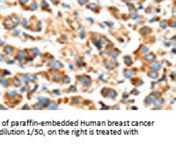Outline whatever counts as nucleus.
Listing matches in <instances>:
<instances>
[{"label": "nucleus", "instance_id": "6", "mask_svg": "<svg viewBox=\"0 0 176 154\" xmlns=\"http://www.w3.org/2000/svg\"><path fill=\"white\" fill-rule=\"evenodd\" d=\"M123 77H125L126 79H131L132 77H135V71H133V70H130L129 68H125V69H123Z\"/></svg>", "mask_w": 176, "mask_h": 154}, {"label": "nucleus", "instance_id": "8", "mask_svg": "<svg viewBox=\"0 0 176 154\" xmlns=\"http://www.w3.org/2000/svg\"><path fill=\"white\" fill-rule=\"evenodd\" d=\"M121 53H122V51L119 50L118 49H111L107 53V55L110 57V58H112V59H116V58L121 55Z\"/></svg>", "mask_w": 176, "mask_h": 154}, {"label": "nucleus", "instance_id": "43", "mask_svg": "<svg viewBox=\"0 0 176 154\" xmlns=\"http://www.w3.org/2000/svg\"><path fill=\"white\" fill-rule=\"evenodd\" d=\"M166 26H167V22H166V20H162L160 22V26L162 28H166Z\"/></svg>", "mask_w": 176, "mask_h": 154}, {"label": "nucleus", "instance_id": "24", "mask_svg": "<svg viewBox=\"0 0 176 154\" xmlns=\"http://www.w3.org/2000/svg\"><path fill=\"white\" fill-rule=\"evenodd\" d=\"M31 108H32V109H34V110H43L44 109L43 106L41 105L39 101L33 103V105H31Z\"/></svg>", "mask_w": 176, "mask_h": 154}, {"label": "nucleus", "instance_id": "37", "mask_svg": "<svg viewBox=\"0 0 176 154\" xmlns=\"http://www.w3.org/2000/svg\"><path fill=\"white\" fill-rule=\"evenodd\" d=\"M51 93H52V94H53V95H56V96H60V95L62 94V92H61V90H59V89H54V90H52Z\"/></svg>", "mask_w": 176, "mask_h": 154}, {"label": "nucleus", "instance_id": "38", "mask_svg": "<svg viewBox=\"0 0 176 154\" xmlns=\"http://www.w3.org/2000/svg\"><path fill=\"white\" fill-rule=\"evenodd\" d=\"M100 41L101 44H107L108 43L107 41H108V40H107V38L106 37V36H101L100 38Z\"/></svg>", "mask_w": 176, "mask_h": 154}, {"label": "nucleus", "instance_id": "36", "mask_svg": "<svg viewBox=\"0 0 176 154\" xmlns=\"http://www.w3.org/2000/svg\"><path fill=\"white\" fill-rule=\"evenodd\" d=\"M139 93H140V92L138 91V89L137 87H134L130 92V95H135V96H137V95H139Z\"/></svg>", "mask_w": 176, "mask_h": 154}, {"label": "nucleus", "instance_id": "16", "mask_svg": "<svg viewBox=\"0 0 176 154\" xmlns=\"http://www.w3.org/2000/svg\"><path fill=\"white\" fill-rule=\"evenodd\" d=\"M45 109H47V110H57V109H59V106L56 103V101H55L53 100H50V101L47 105Z\"/></svg>", "mask_w": 176, "mask_h": 154}, {"label": "nucleus", "instance_id": "52", "mask_svg": "<svg viewBox=\"0 0 176 154\" xmlns=\"http://www.w3.org/2000/svg\"><path fill=\"white\" fill-rule=\"evenodd\" d=\"M171 41H172V43H173V44H175V37H174V38H172Z\"/></svg>", "mask_w": 176, "mask_h": 154}, {"label": "nucleus", "instance_id": "27", "mask_svg": "<svg viewBox=\"0 0 176 154\" xmlns=\"http://www.w3.org/2000/svg\"><path fill=\"white\" fill-rule=\"evenodd\" d=\"M70 83H71V77H69V75L64 74L61 84H63V85H69Z\"/></svg>", "mask_w": 176, "mask_h": 154}, {"label": "nucleus", "instance_id": "17", "mask_svg": "<svg viewBox=\"0 0 176 154\" xmlns=\"http://www.w3.org/2000/svg\"><path fill=\"white\" fill-rule=\"evenodd\" d=\"M17 77L20 79V81L22 83H24L25 85H29V84H30V80L28 79V77H27V76H26V73H18V74L16 75Z\"/></svg>", "mask_w": 176, "mask_h": 154}, {"label": "nucleus", "instance_id": "12", "mask_svg": "<svg viewBox=\"0 0 176 154\" xmlns=\"http://www.w3.org/2000/svg\"><path fill=\"white\" fill-rule=\"evenodd\" d=\"M37 101H39V102L41 103V105L43 106L44 109H45L47 105H48L49 102L50 101V99L48 97H45V96H42V95H40V96L37 97Z\"/></svg>", "mask_w": 176, "mask_h": 154}, {"label": "nucleus", "instance_id": "21", "mask_svg": "<svg viewBox=\"0 0 176 154\" xmlns=\"http://www.w3.org/2000/svg\"><path fill=\"white\" fill-rule=\"evenodd\" d=\"M0 85H2L3 87L5 88H9L11 86V82L9 78H6V77H1L0 78Z\"/></svg>", "mask_w": 176, "mask_h": 154}, {"label": "nucleus", "instance_id": "49", "mask_svg": "<svg viewBox=\"0 0 176 154\" xmlns=\"http://www.w3.org/2000/svg\"><path fill=\"white\" fill-rule=\"evenodd\" d=\"M166 77L165 74L162 76V78H158V81H160V82H163V81H166Z\"/></svg>", "mask_w": 176, "mask_h": 154}, {"label": "nucleus", "instance_id": "31", "mask_svg": "<svg viewBox=\"0 0 176 154\" xmlns=\"http://www.w3.org/2000/svg\"><path fill=\"white\" fill-rule=\"evenodd\" d=\"M77 92V87H76V85H71L69 87L65 90V92Z\"/></svg>", "mask_w": 176, "mask_h": 154}, {"label": "nucleus", "instance_id": "35", "mask_svg": "<svg viewBox=\"0 0 176 154\" xmlns=\"http://www.w3.org/2000/svg\"><path fill=\"white\" fill-rule=\"evenodd\" d=\"M148 28L149 27H147V26H143V27H142V28L139 30V32H140V33L142 35H145V34L148 33Z\"/></svg>", "mask_w": 176, "mask_h": 154}, {"label": "nucleus", "instance_id": "58", "mask_svg": "<svg viewBox=\"0 0 176 154\" xmlns=\"http://www.w3.org/2000/svg\"><path fill=\"white\" fill-rule=\"evenodd\" d=\"M123 1H124V2H130V0H123Z\"/></svg>", "mask_w": 176, "mask_h": 154}, {"label": "nucleus", "instance_id": "26", "mask_svg": "<svg viewBox=\"0 0 176 154\" xmlns=\"http://www.w3.org/2000/svg\"><path fill=\"white\" fill-rule=\"evenodd\" d=\"M29 52H30L31 56L34 58V57H38L39 55H40V50H39L37 48H33V49H29Z\"/></svg>", "mask_w": 176, "mask_h": 154}, {"label": "nucleus", "instance_id": "32", "mask_svg": "<svg viewBox=\"0 0 176 154\" xmlns=\"http://www.w3.org/2000/svg\"><path fill=\"white\" fill-rule=\"evenodd\" d=\"M92 43H93V45H94L96 48H97L98 49H100L102 47V44L100 43V40H93L92 41Z\"/></svg>", "mask_w": 176, "mask_h": 154}, {"label": "nucleus", "instance_id": "13", "mask_svg": "<svg viewBox=\"0 0 176 154\" xmlns=\"http://www.w3.org/2000/svg\"><path fill=\"white\" fill-rule=\"evenodd\" d=\"M63 76H64V74L61 71L56 72V74H54L53 77H52V82L56 83V84H61L62 79H63Z\"/></svg>", "mask_w": 176, "mask_h": 154}, {"label": "nucleus", "instance_id": "20", "mask_svg": "<svg viewBox=\"0 0 176 154\" xmlns=\"http://www.w3.org/2000/svg\"><path fill=\"white\" fill-rule=\"evenodd\" d=\"M14 50H15V49H14L13 46H11V45H6V46H5L4 49H3V51H4L5 55H6V56H11V55H13Z\"/></svg>", "mask_w": 176, "mask_h": 154}, {"label": "nucleus", "instance_id": "51", "mask_svg": "<svg viewBox=\"0 0 176 154\" xmlns=\"http://www.w3.org/2000/svg\"><path fill=\"white\" fill-rule=\"evenodd\" d=\"M156 85V82H154V81H152L151 82V89H153L154 88V86Z\"/></svg>", "mask_w": 176, "mask_h": 154}, {"label": "nucleus", "instance_id": "28", "mask_svg": "<svg viewBox=\"0 0 176 154\" xmlns=\"http://www.w3.org/2000/svg\"><path fill=\"white\" fill-rule=\"evenodd\" d=\"M130 93H128V92H123V94H122V100H121V102L122 103H127L129 99H130Z\"/></svg>", "mask_w": 176, "mask_h": 154}, {"label": "nucleus", "instance_id": "5", "mask_svg": "<svg viewBox=\"0 0 176 154\" xmlns=\"http://www.w3.org/2000/svg\"><path fill=\"white\" fill-rule=\"evenodd\" d=\"M155 59H156V55L153 52H148V53H146V54H144L143 58H142V60L145 64H149V63H151V62H152L153 60Z\"/></svg>", "mask_w": 176, "mask_h": 154}, {"label": "nucleus", "instance_id": "4", "mask_svg": "<svg viewBox=\"0 0 176 154\" xmlns=\"http://www.w3.org/2000/svg\"><path fill=\"white\" fill-rule=\"evenodd\" d=\"M118 65H119V64H118L117 62L115 61V59L107 60V61L105 62V64H104L105 68H106L107 71H113V70L115 69V68H116Z\"/></svg>", "mask_w": 176, "mask_h": 154}, {"label": "nucleus", "instance_id": "11", "mask_svg": "<svg viewBox=\"0 0 176 154\" xmlns=\"http://www.w3.org/2000/svg\"><path fill=\"white\" fill-rule=\"evenodd\" d=\"M9 80H10V82H11V85H13V86H15L16 88H20L21 85H22V82H21L20 79L17 76H15V77H10Z\"/></svg>", "mask_w": 176, "mask_h": 154}, {"label": "nucleus", "instance_id": "7", "mask_svg": "<svg viewBox=\"0 0 176 154\" xmlns=\"http://www.w3.org/2000/svg\"><path fill=\"white\" fill-rule=\"evenodd\" d=\"M146 75L149 78H151L152 80H158L159 78V71H153V70H149L146 72Z\"/></svg>", "mask_w": 176, "mask_h": 154}, {"label": "nucleus", "instance_id": "48", "mask_svg": "<svg viewBox=\"0 0 176 154\" xmlns=\"http://www.w3.org/2000/svg\"><path fill=\"white\" fill-rule=\"evenodd\" d=\"M8 108L7 107H5V105H3V104H0V110H7Z\"/></svg>", "mask_w": 176, "mask_h": 154}, {"label": "nucleus", "instance_id": "23", "mask_svg": "<svg viewBox=\"0 0 176 154\" xmlns=\"http://www.w3.org/2000/svg\"><path fill=\"white\" fill-rule=\"evenodd\" d=\"M82 101V98L80 96H73L71 98V103L72 105H78Z\"/></svg>", "mask_w": 176, "mask_h": 154}, {"label": "nucleus", "instance_id": "33", "mask_svg": "<svg viewBox=\"0 0 176 154\" xmlns=\"http://www.w3.org/2000/svg\"><path fill=\"white\" fill-rule=\"evenodd\" d=\"M140 52H141V54H143V55L146 54V53H148L149 52V48L147 46L143 45V46H141V48H140Z\"/></svg>", "mask_w": 176, "mask_h": 154}, {"label": "nucleus", "instance_id": "10", "mask_svg": "<svg viewBox=\"0 0 176 154\" xmlns=\"http://www.w3.org/2000/svg\"><path fill=\"white\" fill-rule=\"evenodd\" d=\"M27 55L28 53L26 50H20V49H19L18 51H17V54L15 55V60L21 62Z\"/></svg>", "mask_w": 176, "mask_h": 154}, {"label": "nucleus", "instance_id": "2", "mask_svg": "<svg viewBox=\"0 0 176 154\" xmlns=\"http://www.w3.org/2000/svg\"><path fill=\"white\" fill-rule=\"evenodd\" d=\"M47 66L49 67V68H55V69H57V70H61L63 68H64V64H62L59 60L54 59V58H52V59L48 62Z\"/></svg>", "mask_w": 176, "mask_h": 154}, {"label": "nucleus", "instance_id": "55", "mask_svg": "<svg viewBox=\"0 0 176 154\" xmlns=\"http://www.w3.org/2000/svg\"><path fill=\"white\" fill-rule=\"evenodd\" d=\"M130 109H135V110H137L138 108L137 107H130Z\"/></svg>", "mask_w": 176, "mask_h": 154}, {"label": "nucleus", "instance_id": "30", "mask_svg": "<svg viewBox=\"0 0 176 154\" xmlns=\"http://www.w3.org/2000/svg\"><path fill=\"white\" fill-rule=\"evenodd\" d=\"M161 93L159 91H157V90H153L151 92V93H150V95H151V97H153V99H156V98L159 97V96H161Z\"/></svg>", "mask_w": 176, "mask_h": 154}, {"label": "nucleus", "instance_id": "41", "mask_svg": "<svg viewBox=\"0 0 176 154\" xmlns=\"http://www.w3.org/2000/svg\"><path fill=\"white\" fill-rule=\"evenodd\" d=\"M175 76H176V73L175 71H171V73L169 74V77H170V79L172 80V81H174L175 80Z\"/></svg>", "mask_w": 176, "mask_h": 154}, {"label": "nucleus", "instance_id": "54", "mask_svg": "<svg viewBox=\"0 0 176 154\" xmlns=\"http://www.w3.org/2000/svg\"><path fill=\"white\" fill-rule=\"evenodd\" d=\"M166 65H167V66H171L172 64H171V63H170V62H168V61H166Z\"/></svg>", "mask_w": 176, "mask_h": 154}, {"label": "nucleus", "instance_id": "44", "mask_svg": "<svg viewBox=\"0 0 176 154\" xmlns=\"http://www.w3.org/2000/svg\"><path fill=\"white\" fill-rule=\"evenodd\" d=\"M87 7L89 8V9H91V10H94L95 8L97 7V5H95V4H90V5H88V6Z\"/></svg>", "mask_w": 176, "mask_h": 154}, {"label": "nucleus", "instance_id": "40", "mask_svg": "<svg viewBox=\"0 0 176 154\" xmlns=\"http://www.w3.org/2000/svg\"><path fill=\"white\" fill-rule=\"evenodd\" d=\"M2 72H3V77H6V76H11V75H12L11 71H9L8 70L3 69Z\"/></svg>", "mask_w": 176, "mask_h": 154}, {"label": "nucleus", "instance_id": "45", "mask_svg": "<svg viewBox=\"0 0 176 154\" xmlns=\"http://www.w3.org/2000/svg\"><path fill=\"white\" fill-rule=\"evenodd\" d=\"M78 4L80 5H85L88 2V0H78Z\"/></svg>", "mask_w": 176, "mask_h": 154}, {"label": "nucleus", "instance_id": "29", "mask_svg": "<svg viewBox=\"0 0 176 154\" xmlns=\"http://www.w3.org/2000/svg\"><path fill=\"white\" fill-rule=\"evenodd\" d=\"M108 90H109V87H107V86H104L100 90V94L103 98H107V92H108Z\"/></svg>", "mask_w": 176, "mask_h": 154}, {"label": "nucleus", "instance_id": "46", "mask_svg": "<svg viewBox=\"0 0 176 154\" xmlns=\"http://www.w3.org/2000/svg\"><path fill=\"white\" fill-rule=\"evenodd\" d=\"M20 109H21V110H26V109L27 110V109H32V108H31V107H29V105H27V104H25V105H24V107L20 108Z\"/></svg>", "mask_w": 176, "mask_h": 154}, {"label": "nucleus", "instance_id": "34", "mask_svg": "<svg viewBox=\"0 0 176 154\" xmlns=\"http://www.w3.org/2000/svg\"><path fill=\"white\" fill-rule=\"evenodd\" d=\"M23 60L25 61L26 64H27V63H31V62L33 61V57H32L31 55H27V56H26Z\"/></svg>", "mask_w": 176, "mask_h": 154}, {"label": "nucleus", "instance_id": "9", "mask_svg": "<svg viewBox=\"0 0 176 154\" xmlns=\"http://www.w3.org/2000/svg\"><path fill=\"white\" fill-rule=\"evenodd\" d=\"M130 80V82H131V84L137 88L140 87V86L143 85V84H144V81H143V79H141L140 77H134Z\"/></svg>", "mask_w": 176, "mask_h": 154}, {"label": "nucleus", "instance_id": "15", "mask_svg": "<svg viewBox=\"0 0 176 154\" xmlns=\"http://www.w3.org/2000/svg\"><path fill=\"white\" fill-rule=\"evenodd\" d=\"M165 103H166V100H165L163 97L159 96V97L154 99V100H153V102H152V105L154 106V107H162Z\"/></svg>", "mask_w": 176, "mask_h": 154}, {"label": "nucleus", "instance_id": "42", "mask_svg": "<svg viewBox=\"0 0 176 154\" xmlns=\"http://www.w3.org/2000/svg\"><path fill=\"white\" fill-rule=\"evenodd\" d=\"M29 7H30V10H32V11L36 10V9H37V4H36L35 2H33L30 5H29Z\"/></svg>", "mask_w": 176, "mask_h": 154}, {"label": "nucleus", "instance_id": "50", "mask_svg": "<svg viewBox=\"0 0 176 154\" xmlns=\"http://www.w3.org/2000/svg\"><path fill=\"white\" fill-rule=\"evenodd\" d=\"M20 2V4H22V5H26V4H27L28 3V0H19Z\"/></svg>", "mask_w": 176, "mask_h": 154}, {"label": "nucleus", "instance_id": "3", "mask_svg": "<svg viewBox=\"0 0 176 154\" xmlns=\"http://www.w3.org/2000/svg\"><path fill=\"white\" fill-rule=\"evenodd\" d=\"M162 65H163V64L160 61H158V60L155 59L153 60L152 62H151V63H149L147 67H148L149 70H153V71H159L162 69Z\"/></svg>", "mask_w": 176, "mask_h": 154}, {"label": "nucleus", "instance_id": "57", "mask_svg": "<svg viewBox=\"0 0 176 154\" xmlns=\"http://www.w3.org/2000/svg\"><path fill=\"white\" fill-rule=\"evenodd\" d=\"M173 53H174V54H175V49H173Z\"/></svg>", "mask_w": 176, "mask_h": 154}, {"label": "nucleus", "instance_id": "1", "mask_svg": "<svg viewBox=\"0 0 176 154\" xmlns=\"http://www.w3.org/2000/svg\"><path fill=\"white\" fill-rule=\"evenodd\" d=\"M76 80L82 85L85 86H90L92 85V77H90L89 75L87 74H80L76 76Z\"/></svg>", "mask_w": 176, "mask_h": 154}, {"label": "nucleus", "instance_id": "14", "mask_svg": "<svg viewBox=\"0 0 176 154\" xmlns=\"http://www.w3.org/2000/svg\"><path fill=\"white\" fill-rule=\"evenodd\" d=\"M117 97H118V92H117V91L115 90V89H113V88H110L109 87V90H108V92H107V99H109V100H115Z\"/></svg>", "mask_w": 176, "mask_h": 154}, {"label": "nucleus", "instance_id": "53", "mask_svg": "<svg viewBox=\"0 0 176 154\" xmlns=\"http://www.w3.org/2000/svg\"><path fill=\"white\" fill-rule=\"evenodd\" d=\"M2 71H3V69H0V78H1V77H3V72H2Z\"/></svg>", "mask_w": 176, "mask_h": 154}, {"label": "nucleus", "instance_id": "56", "mask_svg": "<svg viewBox=\"0 0 176 154\" xmlns=\"http://www.w3.org/2000/svg\"><path fill=\"white\" fill-rule=\"evenodd\" d=\"M156 2H158V3H159V2H161V1H163V0H155Z\"/></svg>", "mask_w": 176, "mask_h": 154}, {"label": "nucleus", "instance_id": "47", "mask_svg": "<svg viewBox=\"0 0 176 154\" xmlns=\"http://www.w3.org/2000/svg\"><path fill=\"white\" fill-rule=\"evenodd\" d=\"M6 64H13L14 63H15V59H13V60H9V58H8L7 60H6Z\"/></svg>", "mask_w": 176, "mask_h": 154}, {"label": "nucleus", "instance_id": "22", "mask_svg": "<svg viewBox=\"0 0 176 154\" xmlns=\"http://www.w3.org/2000/svg\"><path fill=\"white\" fill-rule=\"evenodd\" d=\"M18 94H20V92L16 90H9L6 91L4 95V99L5 98H8V97H13V96H17Z\"/></svg>", "mask_w": 176, "mask_h": 154}, {"label": "nucleus", "instance_id": "25", "mask_svg": "<svg viewBox=\"0 0 176 154\" xmlns=\"http://www.w3.org/2000/svg\"><path fill=\"white\" fill-rule=\"evenodd\" d=\"M26 74L28 79L30 80L31 83H35L38 80V77L35 74H33V73H26Z\"/></svg>", "mask_w": 176, "mask_h": 154}, {"label": "nucleus", "instance_id": "19", "mask_svg": "<svg viewBox=\"0 0 176 154\" xmlns=\"http://www.w3.org/2000/svg\"><path fill=\"white\" fill-rule=\"evenodd\" d=\"M153 100H154L153 97H151L150 94L147 95V96H146V97L143 99V105H144V107H145V108H148V107L151 106V105H152Z\"/></svg>", "mask_w": 176, "mask_h": 154}, {"label": "nucleus", "instance_id": "18", "mask_svg": "<svg viewBox=\"0 0 176 154\" xmlns=\"http://www.w3.org/2000/svg\"><path fill=\"white\" fill-rule=\"evenodd\" d=\"M123 63H124V64H125L126 66H127V68H130V67H131L133 65V64H134V62H133V59L132 57H130V56H124L123 57Z\"/></svg>", "mask_w": 176, "mask_h": 154}, {"label": "nucleus", "instance_id": "39", "mask_svg": "<svg viewBox=\"0 0 176 154\" xmlns=\"http://www.w3.org/2000/svg\"><path fill=\"white\" fill-rule=\"evenodd\" d=\"M41 8H42L43 10H46V9L49 8V4H48L45 0H42V1H41Z\"/></svg>", "mask_w": 176, "mask_h": 154}]
</instances>
